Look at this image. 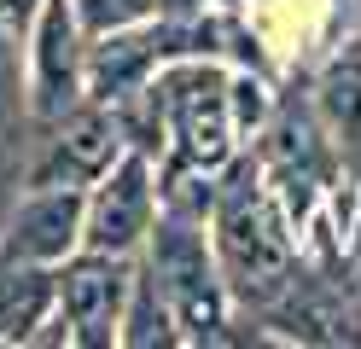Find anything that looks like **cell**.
<instances>
[{
	"label": "cell",
	"mask_w": 361,
	"mask_h": 349,
	"mask_svg": "<svg viewBox=\"0 0 361 349\" xmlns=\"http://www.w3.org/2000/svg\"><path fill=\"white\" fill-rule=\"evenodd\" d=\"M233 111H239V123H257L262 116V87L257 82H233Z\"/></svg>",
	"instance_id": "13"
},
{
	"label": "cell",
	"mask_w": 361,
	"mask_h": 349,
	"mask_svg": "<svg viewBox=\"0 0 361 349\" xmlns=\"http://www.w3.org/2000/svg\"><path fill=\"white\" fill-rule=\"evenodd\" d=\"M146 221H152V186H146V157L134 152L99 186V198L87 204V233L82 239H87V250H117L123 256L146 233Z\"/></svg>",
	"instance_id": "5"
},
{
	"label": "cell",
	"mask_w": 361,
	"mask_h": 349,
	"mask_svg": "<svg viewBox=\"0 0 361 349\" xmlns=\"http://www.w3.org/2000/svg\"><path fill=\"white\" fill-rule=\"evenodd\" d=\"M152 105L169 116L175 128V152L187 169H216L233 152V93L228 82L204 64L169 70L164 82L152 87Z\"/></svg>",
	"instance_id": "2"
},
{
	"label": "cell",
	"mask_w": 361,
	"mask_h": 349,
	"mask_svg": "<svg viewBox=\"0 0 361 349\" xmlns=\"http://www.w3.org/2000/svg\"><path fill=\"white\" fill-rule=\"evenodd\" d=\"M76 227H82V198L71 186L41 192L12 216V233H6V250L0 256H6V262H59V256L82 239Z\"/></svg>",
	"instance_id": "7"
},
{
	"label": "cell",
	"mask_w": 361,
	"mask_h": 349,
	"mask_svg": "<svg viewBox=\"0 0 361 349\" xmlns=\"http://www.w3.org/2000/svg\"><path fill=\"white\" fill-rule=\"evenodd\" d=\"M157 279H164L169 314L187 326V338H216L221 326V291L204 262V239L187 227H157Z\"/></svg>",
	"instance_id": "3"
},
{
	"label": "cell",
	"mask_w": 361,
	"mask_h": 349,
	"mask_svg": "<svg viewBox=\"0 0 361 349\" xmlns=\"http://www.w3.org/2000/svg\"><path fill=\"white\" fill-rule=\"evenodd\" d=\"M280 326H286L291 338H344V314H338L326 297H309V302H286Z\"/></svg>",
	"instance_id": "12"
},
{
	"label": "cell",
	"mask_w": 361,
	"mask_h": 349,
	"mask_svg": "<svg viewBox=\"0 0 361 349\" xmlns=\"http://www.w3.org/2000/svg\"><path fill=\"white\" fill-rule=\"evenodd\" d=\"M321 111L332 116V134L344 140V152L361 157V64H338L321 82Z\"/></svg>",
	"instance_id": "10"
},
{
	"label": "cell",
	"mask_w": 361,
	"mask_h": 349,
	"mask_svg": "<svg viewBox=\"0 0 361 349\" xmlns=\"http://www.w3.org/2000/svg\"><path fill=\"white\" fill-rule=\"evenodd\" d=\"M350 291H355V302H361V256L350 262Z\"/></svg>",
	"instance_id": "14"
},
{
	"label": "cell",
	"mask_w": 361,
	"mask_h": 349,
	"mask_svg": "<svg viewBox=\"0 0 361 349\" xmlns=\"http://www.w3.org/2000/svg\"><path fill=\"white\" fill-rule=\"evenodd\" d=\"M71 76H76V53H71V6L47 0L41 12V53H35V111L59 116L71 99Z\"/></svg>",
	"instance_id": "8"
},
{
	"label": "cell",
	"mask_w": 361,
	"mask_h": 349,
	"mask_svg": "<svg viewBox=\"0 0 361 349\" xmlns=\"http://www.w3.org/2000/svg\"><path fill=\"white\" fill-rule=\"evenodd\" d=\"M53 297H59L53 274H35V262H12L0 274V338H30L41 314L53 309Z\"/></svg>",
	"instance_id": "9"
},
{
	"label": "cell",
	"mask_w": 361,
	"mask_h": 349,
	"mask_svg": "<svg viewBox=\"0 0 361 349\" xmlns=\"http://www.w3.org/2000/svg\"><path fill=\"white\" fill-rule=\"evenodd\" d=\"M146 59H152V41H105L99 59H94V93H105V99L123 93L146 70Z\"/></svg>",
	"instance_id": "11"
},
{
	"label": "cell",
	"mask_w": 361,
	"mask_h": 349,
	"mask_svg": "<svg viewBox=\"0 0 361 349\" xmlns=\"http://www.w3.org/2000/svg\"><path fill=\"white\" fill-rule=\"evenodd\" d=\"M117 116L105 111H76L71 123L53 134V152H47V169L35 175V186H82V180H99L117 157Z\"/></svg>",
	"instance_id": "6"
},
{
	"label": "cell",
	"mask_w": 361,
	"mask_h": 349,
	"mask_svg": "<svg viewBox=\"0 0 361 349\" xmlns=\"http://www.w3.org/2000/svg\"><path fill=\"white\" fill-rule=\"evenodd\" d=\"M216 245H221V268L228 286L251 302H274L291 291V239H286V216L274 198L251 180V169H239L228 186V198L216 209Z\"/></svg>",
	"instance_id": "1"
},
{
	"label": "cell",
	"mask_w": 361,
	"mask_h": 349,
	"mask_svg": "<svg viewBox=\"0 0 361 349\" xmlns=\"http://www.w3.org/2000/svg\"><path fill=\"white\" fill-rule=\"evenodd\" d=\"M123 297H128V268L117 250H87L82 262L59 274V302L64 320L76 326V343H111L123 320Z\"/></svg>",
	"instance_id": "4"
}]
</instances>
